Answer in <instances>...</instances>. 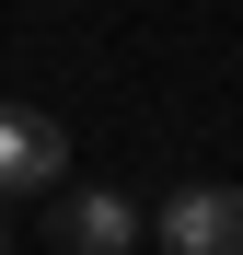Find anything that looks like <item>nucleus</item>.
I'll return each mask as SVG.
<instances>
[{"mask_svg":"<svg viewBox=\"0 0 243 255\" xmlns=\"http://www.w3.org/2000/svg\"><path fill=\"white\" fill-rule=\"evenodd\" d=\"M70 174V128L35 105H0V197H58Z\"/></svg>","mask_w":243,"mask_h":255,"instance_id":"nucleus-1","label":"nucleus"},{"mask_svg":"<svg viewBox=\"0 0 243 255\" xmlns=\"http://www.w3.org/2000/svg\"><path fill=\"white\" fill-rule=\"evenodd\" d=\"M47 232H58V255H128L151 221L128 197H104V186H58V209H47Z\"/></svg>","mask_w":243,"mask_h":255,"instance_id":"nucleus-2","label":"nucleus"},{"mask_svg":"<svg viewBox=\"0 0 243 255\" xmlns=\"http://www.w3.org/2000/svg\"><path fill=\"white\" fill-rule=\"evenodd\" d=\"M151 232L174 244V255H243V186H185Z\"/></svg>","mask_w":243,"mask_h":255,"instance_id":"nucleus-3","label":"nucleus"},{"mask_svg":"<svg viewBox=\"0 0 243 255\" xmlns=\"http://www.w3.org/2000/svg\"><path fill=\"white\" fill-rule=\"evenodd\" d=\"M0 255H12V221H0Z\"/></svg>","mask_w":243,"mask_h":255,"instance_id":"nucleus-4","label":"nucleus"}]
</instances>
